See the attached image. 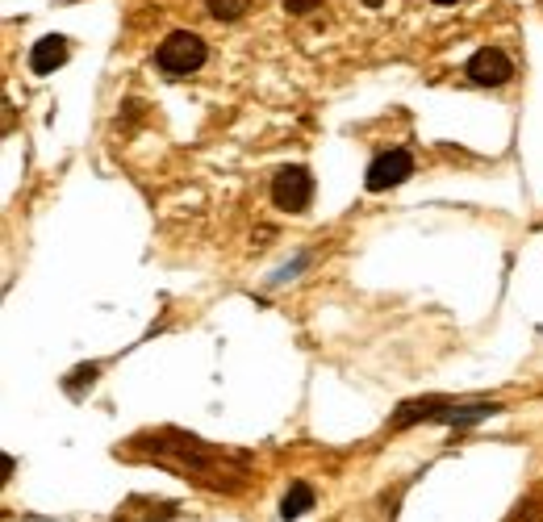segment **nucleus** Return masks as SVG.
<instances>
[{
    "instance_id": "obj_1",
    "label": "nucleus",
    "mask_w": 543,
    "mask_h": 522,
    "mask_svg": "<svg viewBox=\"0 0 543 522\" xmlns=\"http://www.w3.org/2000/svg\"><path fill=\"white\" fill-rule=\"evenodd\" d=\"M205 59H209V46L193 30H172L155 46V67L163 76H193V71L205 67Z\"/></svg>"
},
{
    "instance_id": "obj_2",
    "label": "nucleus",
    "mask_w": 543,
    "mask_h": 522,
    "mask_svg": "<svg viewBox=\"0 0 543 522\" xmlns=\"http://www.w3.org/2000/svg\"><path fill=\"white\" fill-rule=\"evenodd\" d=\"M314 201V176L310 168H301V163H289V168H280L272 176V205L280 213H305Z\"/></svg>"
},
{
    "instance_id": "obj_3",
    "label": "nucleus",
    "mask_w": 543,
    "mask_h": 522,
    "mask_svg": "<svg viewBox=\"0 0 543 522\" xmlns=\"http://www.w3.org/2000/svg\"><path fill=\"white\" fill-rule=\"evenodd\" d=\"M414 176V155L406 147H389V151H376L372 163H368V193H389V188L406 184Z\"/></svg>"
},
{
    "instance_id": "obj_4",
    "label": "nucleus",
    "mask_w": 543,
    "mask_h": 522,
    "mask_svg": "<svg viewBox=\"0 0 543 522\" xmlns=\"http://www.w3.org/2000/svg\"><path fill=\"white\" fill-rule=\"evenodd\" d=\"M464 76L477 84V88H502V84H510V76H514V63L498 51V46H481V51L468 59Z\"/></svg>"
},
{
    "instance_id": "obj_5",
    "label": "nucleus",
    "mask_w": 543,
    "mask_h": 522,
    "mask_svg": "<svg viewBox=\"0 0 543 522\" xmlns=\"http://www.w3.org/2000/svg\"><path fill=\"white\" fill-rule=\"evenodd\" d=\"M452 397H414V401H401L397 414H393V431H410L418 422H443Z\"/></svg>"
},
{
    "instance_id": "obj_6",
    "label": "nucleus",
    "mask_w": 543,
    "mask_h": 522,
    "mask_svg": "<svg viewBox=\"0 0 543 522\" xmlns=\"http://www.w3.org/2000/svg\"><path fill=\"white\" fill-rule=\"evenodd\" d=\"M67 51H72V42H67L63 34H46L30 46V71L34 76H51L55 67L67 63Z\"/></svg>"
},
{
    "instance_id": "obj_7",
    "label": "nucleus",
    "mask_w": 543,
    "mask_h": 522,
    "mask_svg": "<svg viewBox=\"0 0 543 522\" xmlns=\"http://www.w3.org/2000/svg\"><path fill=\"white\" fill-rule=\"evenodd\" d=\"M493 414H502L498 401H452L443 414V426H456V431H464V426H477V422H489Z\"/></svg>"
},
{
    "instance_id": "obj_8",
    "label": "nucleus",
    "mask_w": 543,
    "mask_h": 522,
    "mask_svg": "<svg viewBox=\"0 0 543 522\" xmlns=\"http://www.w3.org/2000/svg\"><path fill=\"white\" fill-rule=\"evenodd\" d=\"M314 502H318L314 485L293 481V485L285 489V497H280V518H285V522H297L301 514H310V510H314Z\"/></svg>"
},
{
    "instance_id": "obj_9",
    "label": "nucleus",
    "mask_w": 543,
    "mask_h": 522,
    "mask_svg": "<svg viewBox=\"0 0 543 522\" xmlns=\"http://www.w3.org/2000/svg\"><path fill=\"white\" fill-rule=\"evenodd\" d=\"M251 5L255 0H205V9L214 21H239V17H247Z\"/></svg>"
},
{
    "instance_id": "obj_10",
    "label": "nucleus",
    "mask_w": 543,
    "mask_h": 522,
    "mask_svg": "<svg viewBox=\"0 0 543 522\" xmlns=\"http://www.w3.org/2000/svg\"><path fill=\"white\" fill-rule=\"evenodd\" d=\"M97 372H101V364H80L76 372H67L63 389H67V393H80V385H92V381H97Z\"/></svg>"
},
{
    "instance_id": "obj_11",
    "label": "nucleus",
    "mask_w": 543,
    "mask_h": 522,
    "mask_svg": "<svg viewBox=\"0 0 543 522\" xmlns=\"http://www.w3.org/2000/svg\"><path fill=\"white\" fill-rule=\"evenodd\" d=\"M322 5V0H285V13H293V17H305V13H314Z\"/></svg>"
},
{
    "instance_id": "obj_12",
    "label": "nucleus",
    "mask_w": 543,
    "mask_h": 522,
    "mask_svg": "<svg viewBox=\"0 0 543 522\" xmlns=\"http://www.w3.org/2000/svg\"><path fill=\"white\" fill-rule=\"evenodd\" d=\"M360 5H368V9H381V5H385V0H360Z\"/></svg>"
},
{
    "instance_id": "obj_13",
    "label": "nucleus",
    "mask_w": 543,
    "mask_h": 522,
    "mask_svg": "<svg viewBox=\"0 0 543 522\" xmlns=\"http://www.w3.org/2000/svg\"><path fill=\"white\" fill-rule=\"evenodd\" d=\"M431 5H460V0H431Z\"/></svg>"
}]
</instances>
